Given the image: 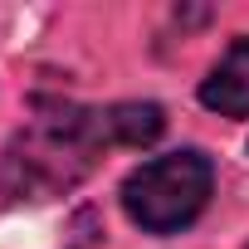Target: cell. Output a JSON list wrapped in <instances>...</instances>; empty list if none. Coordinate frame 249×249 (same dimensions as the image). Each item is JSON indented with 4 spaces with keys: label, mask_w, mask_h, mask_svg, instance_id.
I'll use <instances>...</instances> for the list:
<instances>
[{
    "label": "cell",
    "mask_w": 249,
    "mask_h": 249,
    "mask_svg": "<svg viewBox=\"0 0 249 249\" xmlns=\"http://www.w3.org/2000/svg\"><path fill=\"white\" fill-rule=\"evenodd\" d=\"M215 191V166L205 152H171L157 161H142L122 181V210L147 234H176L186 230Z\"/></svg>",
    "instance_id": "2"
},
{
    "label": "cell",
    "mask_w": 249,
    "mask_h": 249,
    "mask_svg": "<svg viewBox=\"0 0 249 249\" xmlns=\"http://www.w3.org/2000/svg\"><path fill=\"white\" fill-rule=\"evenodd\" d=\"M200 103L220 117H249V35H239L225 59L200 83Z\"/></svg>",
    "instance_id": "3"
},
{
    "label": "cell",
    "mask_w": 249,
    "mask_h": 249,
    "mask_svg": "<svg viewBox=\"0 0 249 249\" xmlns=\"http://www.w3.org/2000/svg\"><path fill=\"white\" fill-rule=\"evenodd\" d=\"M112 147L103 107H59L20 132L0 157V191L10 200H49L88 176V166Z\"/></svg>",
    "instance_id": "1"
},
{
    "label": "cell",
    "mask_w": 249,
    "mask_h": 249,
    "mask_svg": "<svg viewBox=\"0 0 249 249\" xmlns=\"http://www.w3.org/2000/svg\"><path fill=\"white\" fill-rule=\"evenodd\" d=\"M103 122H107L112 147H147L166 127L157 103H112V107H103Z\"/></svg>",
    "instance_id": "4"
}]
</instances>
